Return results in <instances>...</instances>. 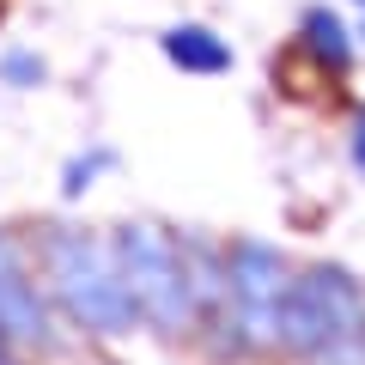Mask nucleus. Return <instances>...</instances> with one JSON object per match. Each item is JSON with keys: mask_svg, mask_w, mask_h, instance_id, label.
<instances>
[{"mask_svg": "<svg viewBox=\"0 0 365 365\" xmlns=\"http://www.w3.org/2000/svg\"><path fill=\"white\" fill-rule=\"evenodd\" d=\"M280 341L311 365H365V292L347 268H304L280 299Z\"/></svg>", "mask_w": 365, "mask_h": 365, "instance_id": "nucleus-1", "label": "nucleus"}, {"mask_svg": "<svg viewBox=\"0 0 365 365\" xmlns=\"http://www.w3.org/2000/svg\"><path fill=\"white\" fill-rule=\"evenodd\" d=\"M43 262H49L55 299L73 311V323L98 329V335L134 329V304H128V287H122L116 250L104 237L79 232V225H55L49 244H43Z\"/></svg>", "mask_w": 365, "mask_h": 365, "instance_id": "nucleus-2", "label": "nucleus"}, {"mask_svg": "<svg viewBox=\"0 0 365 365\" xmlns=\"http://www.w3.org/2000/svg\"><path fill=\"white\" fill-rule=\"evenodd\" d=\"M116 268H122V287H128L134 317H146L153 329L165 335H182L195 323V299H189V268H182L177 244L158 237L153 225H122L116 232Z\"/></svg>", "mask_w": 365, "mask_h": 365, "instance_id": "nucleus-3", "label": "nucleus"}, {"mask_svg": "<svg viewBox=\"0 0 365 365\" xmlns=\"http://www.w3.org/2000/svg\"><path fill=\"white\" fill-rule=\"evenodd\" d=\"M280 299H287V256L274 244H244L225 256V304H232V323L250 329L256 347L280 341Z\"/></svg>", "mask_w": 365, "mask_h": 365, "instance_id": "nucleus-4", "label": "nucleus"}, {"mask_svg": "<svg viewBox=\"0 0 365 365\" xmlns=\"http://www.w3.org/2000/svg\"><path fill=\"white\" fill-rule=\"evenodd\" d=\"M0 335L6 341H49V311L37 299V280L25 274V262L13 256V244L0 237Z\"/></svg>", "mask_w": 365, "mask_h": 365, "instance_id": "nucleus-5", "label": "nucleus"}, {"mask_svg": "<svg viewBox=\"0 0 365 365\" xmlns=\"http://www.w3.org/2000/svg\"><path fill=\"white\" fill-rule=\"evenodd\" d=\"M165 55L182 73H225V67H232V43H225L220 31H207V25H170L165 31Z\"/></svg>", "mask_w": 365, "mask_h": 365, "instance_id": "nucleus-6", "label": "nucleus"}, {"mask_svg": "<svg viewBox=\"0 0 365 365\" xmlns=\"http://www.w3.org/2000/svg\"><path fill=\"white\" fill-rule=\"evenodd\" d=\"M304 49L317 55V61L323 67H347L353 61V43H347V25H341L335 13H329V6H311V13H304Z\"/></svg>", "mask_w": 365, "mask_h": 365, "instance_id": "nucleus-7", "label": "nucleus"}, {"mask_svg": "<svg viewBox=\"0 0 365 365\" xmlns=\"http://www.w3.org/2000/svg\"><path fill=\"white\" fill-rule=\"evenodd\" d=\"M110 165H116V153H110V146H98V153H79L73 165H67V177H61V195H86L91 177H98V170H110Z\"/></svg>", "mask_w": 365, "mask_h": 365, "instance_id": "nucleus-8", "label": "nucleus"}, {"mask_svg": "<svg viewBox=\"0 0 365 365\" xmlns=\"http://www.w3.org/2000/svg\"><path fill=\"white\" fill-rule=\"evenodd\" d=\"M43 73H49V67H43V55H31V49H13L6 61H0V79H6V86H43Z\"/></svg>", "mask_w": 365, "mask_h": 365, "instance_id": "nucleus-9", "label": "nucleus"}, {"mask_svg": "<svg viewBox=\"0 0 365 365\" xmlns=\"http://www.w3.org/2000/svg\"><path fill=\"white\" fill-rule=\"evenodd\" d=\"M353 165H359V177H365V110H359V122H353Z\"/></svg>", "mask_w": 365, "mask_h": 365, "instance_id": "nucleus-10", "label": "nucleus"}, {"mask_svg": "<svg viewBox=\"0 0 365 365\" xmlns=\"http://www.w3.org/2000/svg\"><path fill=\"white\" fill-rule=\"evenodd\" d=\"M0 365H6V335H0Z\"/></svg>", "mask_w": 365, "mask_h": 365, "instance_id": "nucleus-11", "label": "nucleus"}, {"mask_svg": "<svg viewBox=\"0 0 365 365\" xmlns=\"http://www.w3.org/2000/svg\"><path fill=\"white\" fill-rule=\"evenodd\" d=\"M359 6H365V0H359Z\"/></svg>", "mask_w": 365, "mask_h": 365, "instance_id": "nucleus-12", "label": "nucleus"}]
</instances>
